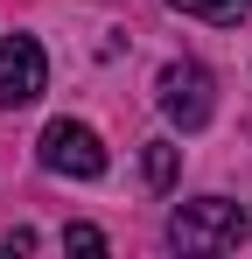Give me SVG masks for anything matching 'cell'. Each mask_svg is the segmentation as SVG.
<instances>
[{
	"mask_svg": "<svg viewBox=\"0 0 252 259\" xmlns=\"http://www.w3.org/2000/svg\"><path fill=\"white\" fill-rule=\"evenodd\" d=\"M245 231H252L245 203H231V196H196V203H182L168 217V245L175 252H238Z\"/></svg>",
	"mask_w": 252,
	"mask_h": 259,
	"instance_id": "6da1fadb",
	"label": "cell"
},
{
	"mask_svg": "<svg viewBox=\"0 0 252 259\" xmlns=\"http://www.w3.org/2000/svg\"><path fill=\"white\" fill-rule=\"evenodd\" d=\"M154 105H161L182 133H203L210 112H217V84H210L203 63H189V56H182V63H168L161 77H154Z\"/></svg>",
	"mask_w": 252,
	"mask_h": 259,
	"instance_id": "7a4b0ae2",
	"label": "cell"
},
{
	"mask_svg": "<svg viewBox=\"0 0 252 259\" xmlns=\"http://www.w3.org/2000/svg\"><path fill=\"white\" fill-rule=\"evenodd\" d=\"M35 154H42L49 175H70V182H98L105 175V140L84 126V119H49L42 140H35Z\"/></svg>",
	"mask_w": 252,
	"mask_h": 259,
	"instance_id": "3957f363",
	"label": "cell"
},
{
	"mask_svg": "<svg viewBox=\"0 0 252 259\" xmlns=\"http://www.w3.org/2000/svg\"><path fill=\"white\" fill-rule=\"evenodd\" d=\"M49 91V56H42L35 35H0V105L21 112Z\"/></svg>",
	"mask_w": 252,
	"mask_h": 259,
	"instance_id": "277c9868",
	"label": "cell"
},
{
	"mask_svg": "<svg viewBox=\"0 0 252 259\" xmlns=\"http://www.w3.org/2000/svg\"><path fill=\"white\" fill-rule=\"evenodd\" d=\"M168 7L196 14V21H210V28H238V21L252 14V0H168Z\"/></svg>",
	"mask_w": 252,
	"mask_h": 259,
	"instance_id": "5b68a950",
	"label": "cell"
},
{
	"mask_svg": "<svg viewBox=\"0 0 252 259\" xmlns=\"http://www.w3.org/2000/svg\"><path fill=\"white\" fill-rule=\"evenodd\" d=\"M175 147L168 140H147V154H140V168H147V189H175Z\"/></svg>",
	"mask_w": 252,
	"mask_h": 259,
	"instance_id": "8992f818",
	"label": "cell"
},
{
	"mask_svg": "<svg viewBox=\"0 0 252 259\" xmlns=\"http://www.w3.org/2000/svg\"><path fill=\"white\" fill-rule=\"evenodd\" d=\"M63 252H105V231L98 224H70L63 231Z\"/></svg>",
	"mask_w": 252,
	"mask_h": 259,
	"instance_id": "52a82bcc",
	"label": "cell"
}]
</instances>
